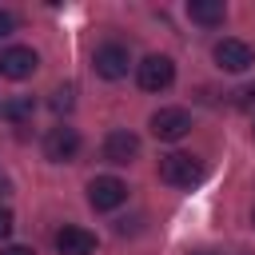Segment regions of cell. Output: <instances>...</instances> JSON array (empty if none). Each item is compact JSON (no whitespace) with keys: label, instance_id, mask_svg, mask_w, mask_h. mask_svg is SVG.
Returning a JSON list of instances; mask_svg holds the SVG:
<instances>
[{"label":"cell","instance_id":"obj_1","mask_svg":"<svg viewBox=\"0 0 255 255\" xmlns=\"http://www.w3.org/2000/svg\"><path fill=\"white\" fill-rule=\"evenodd\" d=\"M203 175H207L203 159H195V155H187V151H171V155L159 159V179H163L167 187H195Z\"/></svg>","mask_w":255,"mask_h":255},{"label":"cell","instance_id":"obj_2","mask_svg":"<svg viewBox=\"0 0 255 255\" xmlns=\"http://www.w3.org/2000/svg\"><path fill=\"white\" fill-rule=\"evenodd\" d=\"M171 80H175V64L167 56H143L135 64V84L143 92H163V88H171Z\"/></svg>","mask_w":255,"mask_h":255},{"label":"cell","instance_id":"obj_3","mask_svg":"<svg viewBox=\"0 0 255 255\" xmlns=\"http://www.w3.org/2000/svg\"><path fill=\"white\" fill-rule=\"evenodd\" d=\"M147 128H151V135H155V139L175 143V139H183V135L191 131V116H187L183 108H159V112H151Z\"/></svg>","mask_w":255,"mask_h":255},{"label":"cell","instance_id":"obj_4","mask_svg":"<svg viewBox=\"0 0 255 255\" xmlns=\"http://www.w3.org/2000/svg\"><path fill=\"white\" fill-rule=\"evenodd\" d=\"M124 199H128V183H124L120 175H96V179L88 183V203H92V211H116Z\"/></svg>","mask_w":255,"mask_h":255},{"label":"cell","instance_id":"obj_5","mask_svg":"<svg viewBox=\"0 0 255 255\" xmlns=\"http://www.w3.org/2000/svg\"><path fill=\"white\" fill-rule=\"evenodd\" d=\"M36 68H40V56L24 44H12V48L0 52V76L4 80H28Z\"/></svg>","mask_w":255,"mask_h":255},{"label":"cell","instance_id":"obj_6","mask_svg":"<svg viewBox=\"0 0 255 255\" xmlns=\"http://www.w3.org/2000/svg\"><path fill=\"white\" fill-rule=\"evenodd\" d=\"M211 56H215V64H219L223 72H247V68L255 64V48H251V44H243V40H231V36H227V40H219Z\"/></svg>","mask_w":255,"mask_h":255},{"label":"cell","instance_id":"obj_7","mask_svg":"<svg viewBox=\"0 0 255 255\" xmlns=\"http://www.w3.org/2000/svg\"><path fill=\"white\" fill-rule=\"evenodd\" d=\"M76 151H80V131L76 128L60 124V128H52L44 135V155L52 163H68V159H76Z\"/></svg>","mask_w":255,"mask_h":255},{"label":"cell","instance_id":"obj_8","mask_svg":"<svg viewBox=\"0 0 255 255\" xmlns=\"http://www.w3.org/2000/svg\"><path fill=\"white\" fill-rule=\"evenodd\" d=\"M92 64H96V76H104V80H120V76H128L131 56H128L124 44H100L96 56H92Z\"/></svg>","mask_w":255,"mask_h":255},{"label":"cell","instance_id":"obj_9","mask_svg":"<svg viewBox=\"0 0 255 255\" xmlns=\"http://www.w3.org/2000/svg\"><path fill=\"white\" fill-rule=\"evenodd\" d=\"M139 155V135H131V131H124V128H116V131H108L104 135V159L108 163H131Z\"/></svg>","mask_w":255,"mask_h":255},{"label":"cell","instance_id":"obj_10","mask_svg":"<svg viewBox=\"0 0 255 255\" xmlns=\"http://www.w3.org/2000/svg\"><path fill=\"white\" fill-rule=\"evenodd\" d=\"M56 251L60 255H92L96 251V235L76 227V223H68V227L56 231Z\"/></svg>","mask_w":255,"mask_h":255},{"label":"cell","instance_id":"obj_11","mask_svg":"<svg viewBox=\"0 0 255 255\" xmlns=\"http://www.w3.org/2000/svg\"><path fill=\"white\" fill-rule=\"evenodd\" d=\"M223 16H227L223 0H191V4H187V20H195V24H203V28L223 24Z\"/></svg>","mask_w":255,"mask_h":255},{"label":"cell","instance_id":"obj_12","mask_svg":"<svg viewBox=\"0 0 255 255\" xmlns=\"http://www.w3.org/2000/svg\"><path fill=\"white\" fill-rule=\"evenodd\" d=\"M32 112H36V104H32V96H16V100H8V104H0V116L4 120H32Z\"/></svg>","mask_w":255,"mask_h":255},{"label":"cell","instance_id":"obj_13","mask_svg":"<svg viewBox=\"0 0 255 255\" xmlns=\"http://www.w3.org/2000/svg\"><path fill=\"white\" fill-rule=\"evenodd\" d=\"M52 108H56V112H68V108H72V88H60L56 100H52Z\"/></svg>","mask_w":255,"mask_h":255},{"label":"cell","instance_id":"obj_14","mask_svg":"<svg viewBox=\"0 0 255 255\" xmlns=\"http://www.w3.org/2000/svg\"><path fill=\"white\" fill-rule=\"evenodd\" d=\"M12 223H16V219H12V211H8V207H0V239H8V235H12Z\"/></svg>","mask_w":255,"mask_h":255},{"label":"cell","instance_id":"obj_15","mask_svg":"<svg viewBox=\"0 0 255 255\" xmlns=\"http://www.w3.org/2000/svg\"><path fill=\"white\" fill-rule=\"evenodd\" d=\"M12 28H16V16L0 8V40H4V36H12Z\"/></svg>","mask_w":255,"mask_h":255},{"label":"cell","instance_id":"obj_16","mask_svg":"<svg viewBox=\"0 0 255 255\" xmlns=\"http://www.w3.org/2000/svg\"><path fill=\"white\" fill-rule=\"evenodd\" d=\"M0 255H36V251H32V247H20V243H12V247H4Z\"/></svg>","mask_w":255,"mask_h":255},{"label":"cell","instance_id":"obj_17","mask_svg":"<svg viewBox=\"0 0 255 255\" xmlns=\"http://www.w3.org/2000/svg\"><path fill=\"white\" fill-rule=\"evenodd\" d=\"M8 187H12V183H8V175H0V195H8Z\"/></svg>","mask_w":255,"mask_h":255},{"label":"cell","instance_id":"obj_18","mask_svg":"<svg viewBox=\"0 0 255 255\" xmlns=\"http://www.w3.org/2000/svg\"><path fill=\"white\" fill-rule=\"evenodd\" d=\"M199 255H211V251H199Z\"/></svg>","mask_w":255,"mask_h":255}]
</instances>
